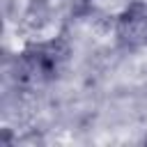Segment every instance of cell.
<instances>
[{"mask_svg": "<svg viewBox=\"0 0 147 147\" xmlns=\"http://www.w3.org/2000/svg\"><path fill=\"white\" fill-rule=\"evenodd\" d=\"M90 9H94L101 16L110 18H122L124 14H131L133 0H87Z\"/></svg>", "mask_w": 147, "mask_h": 147, "instance_id": "6da1fadb", "label": "cell"}]
</instances>
